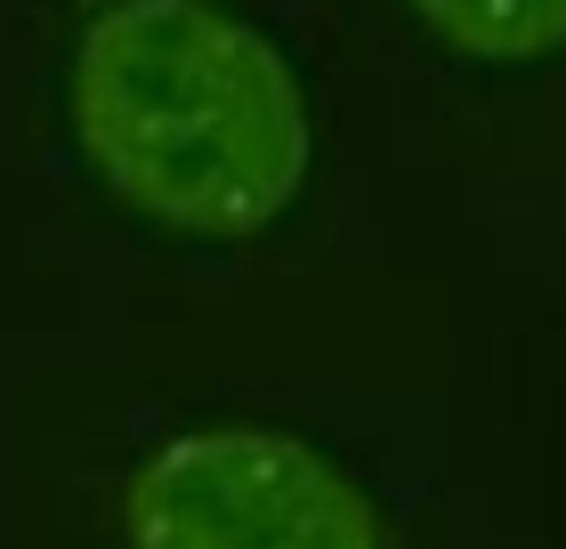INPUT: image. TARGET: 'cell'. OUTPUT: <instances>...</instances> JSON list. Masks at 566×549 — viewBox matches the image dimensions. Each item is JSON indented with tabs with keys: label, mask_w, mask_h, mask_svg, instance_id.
I'll list each match as a JSON object with an SVG mask.
<instances>
[{
	"label": "cell",
	"mask_w": 566,
	"mask_h": 549,
	"mask_svg": "<svg viewBox=\"0 0 566 549\" xmlns=\"http://www.w3.org/2000/svg\"><path fill=\"white\" fill-rule=\"evenodd\" d=\"M65 129L122 219L251 243L316 170L300 65L227 0H106L65 65Z\"/></svg>",
	"instance_id": "1"
},
{
	"label": "cell",
	"mask_w": 566,
	"mask_h": 549,
	"mask_svg": "<svg viewBox=\"0 0 566 549\" xmlns=\"http://www.w3.org/2000/svg\"><path fill=\"white\" fill-rule=\"evenodd\" d=\"M461 65H551L566 57V0H397Z\"/></svg>",
	"instance_id": "3"
},
{
	"label": "cell",
	"mask_w": 566,
	"mask_h": 549,
	"mask_svg": "<svg viewBox=\"0 0 566 549\" xmlns=\"http://www.w3.org/2000/svg\"><path fill=\"white\" fill-rule=\"evenodd\" d=\"M130 549H389L373 493L292 429L195 421L122 477Z\"/></svg>",
	"instance_id": "2"
}]
</instances>
